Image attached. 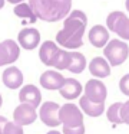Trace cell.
I'll return each mask as SVG.
<instances>
[{
  "mask_svg": "<svg viewBox=\"0 0 129 134\" xmlns=\"http://www.w3.org/2000/svg\"><path fill=\"white\" fill-rule=\"evenodd\" d=\"M85 97L95 104H105L108 90L105 84L99 79H89L85 85Z\"/></svg>",
  "mask_w": 129,
  "mask_h": 134,
  "instance_id": "obj_6",
  "label": "cell"
},
{
  "mask_svg": "<svg viewBox=\"0 0 129 134\" xmlns=\"http://www.w3.org/2000/svg\"><path fill=\"white\" fill-rule=\"evenodd\" d=\"M60 124L66 128H76L83 125V114L79 107L75 104H65L59 110Z\"/></svg>",
  "mask_w": 129,
  "mask_h": 134,
  "instance_id": "obj_5",
  "label": "cell"
},
{
  "mask_svg": "<svg viewBox=\"0 0 129 134\" xmlns=\"http://www.w3.org/2000/svg\"><path fill=\"white\" fill-rule=\"evenodd\" d=\"M120 120H122V122L129 125V99L122 104V108H120Z\"/></svg>",
  "mask_w": 129,
  "mask_h": 134,
  "instance_id": "obj_25",
  "label": "cell"
},
{
  "mask_svg": "<svg viewBox=\"0 0 129 134\" xmlns=\"http://www.w3.org/2000/svg\"><path fill=\"white\" fill-rule=\"evenodd\" d=\"M46 134H62L60 131H54V130H52V131H49V133H46Z\"/></svg>",
  "mask_w": 129,
  "mask_h": 134,
  "instance_id": "obj_29",
  "label": "cell"
},
{
  "mask_svg": "<svg viewBox=\"0 0 129 134\" xmlns=\"http://www.w3.org/2000/svg\"><path fill=\"white\" fill-rule=\"evenodd\" d=\"M3 134H24V131H23V127L17 125L14 121H7L4 125Z\"/></svg>",
  "mask_w": 129,
  "mask_h": 134,
  "instance_id": "obj_23",
  "label": "cell"
},
{
  "mask_svg": "<svg viewBox=\"0 0 129 134\" xmlns=\"http://www.w3.org/2000/svg\"><path fill=\"white\" fill-rule=\"evenodd\" d=\"M2 104H3V98H2V95H0V107H2Z\"/></svg>",
  "mask_w": 129,
  "mask_h": 134,
  "instance_id": "obj_32",
  "label": "cell"
},
{
  "mask_svg": "<svg viewBox=\"0 0 129 134\" xmlns=\"http://www.w3.org/2000/svg\"><path fill=\"white\" fill-rule=\"evenodd\" d=\"M3 84L9 90H17L23 84V74L17 66H9L3 72Z\"/></svg>",
  "mask_w": 129,
  "mask_h": 134,
  "instance_id": "obj_14",
  "label": "cell"
},
{
  "mask_svg": "<svg viewBox=\"0 0 129 134\" xmlns=\"http://www.w3.org/2000/svg\"><path fill=\"white\" fill-rule=\"evenodd\" d=\"M120 108H122V102H115L106 110V117L110 122L113 124H122L120 120Z\"/></svg>",
  "mask_w": 129,
  "mask_h": 134,
  "instance_id": "obj_21",
  "label": "cell"
},
{
  "mask_svg": "<svg viewBox=\"0 0 129 134\" xmlns=\"http://www.w3.org/2000/svg\"><path fill=\"white\" fill-rule=\"evenodd\" d=\"M14 15L17 16V18L20 19H24V20H29V22H36L37 18L36 15L33 13V10H32V7L29 6V3H20V4H16L13 9Z\"/></svg>",
  "mask_w": 129,
  "mask_h": 134,
  "instance_id": "obj_20",
  "label": "cell"
},
{
  "mask_svg": "<svg viewBox=\"0 0 129 134\" xmlns=\"http://www.w3.org/2000/svg\"><path fill=\"white\" fill-rule=\"evenodd\" d=\"M4 7V0H0V9H3Z\"/></svg>",
  "mask_w": 129,
  "mask_h": 134,
  "instance_id": "obj_31",
  "label": "cell"
},
{
  "mask_svg": "<svg viewBox=\"0 0 129 134\" xmlns=\"http://www.w3.org/2000/svg\"><path fill=\"white\" fill-rule=\"evenodd\" d=\"M89 42L95 48H105L109 42V30L102 25H95L89 30Z\"/></svg>",
  "mask_w": 129,
  "mask_h": 134,
  "instance_id": "obj_15",
  "label": "cell"
},
{
  "mask_svg": "<svg viewBox=\"0 0 129 134\" xmlns=\"http://www.w3.org/2000/svg\"><path fill=\"white\" fill-rule=\"evenodd\" d=\"M86 68V58L80 52H69V65L67 71L72 74H80Z\"/></svg>",
  "mask_w": 129,
  "mask_h": 134,
  "instance_id": "obj_19",
  "label": "cell"
},
{
  "mask_svg": "<svg viewBox=\"0 0 129 134\" xmlns=\"http://www.w3.org/2000/svg\"><path fill=\"white\" fill-rule=\"evenodd\" d=\"M125 6H126V10L129 12V0H126V2H125Z\"/></svg>",
  "mask_w": 129,
  "mask_h": 134,
  "instance_id": "obj_30",
  "label": "cell"
},
{
  "mask_svg": "<svg viewBox=\"0 0 129 134\" xmlns=\"http://www.w3.org/2000/svg\"><path fill=\"white\" fill-rule=\"evenodd\" d=\"M65 82V78H63L62 74H59L57 71L49 69L46 72H43L40 75V85H42L45 90L49 91H54V90H60Z\"/></svg>",
  "mask_w": 129,
  "mask_h": 134,
  "instance_id": "obj_12",
  "label": "cell"
},
{
  "mask_svg": "<svg viewBox=\"0 0 129 134\" xmlns=\"http://www.w3.org/2000/svg\"><path fill=\"white\" fill-rule=\"evenodd\" d=\"M40 99H42V94H40V90L36 87V85H24L22 87L19 92V101L20 104H27L32 105L33 108H37L40 105Z\"/></svg>",
  "mask_w": 129,
  "mask_h": 134,
  "instance_id": "obj_11",
  "label": "cell"
},
{
  "mask_svg": "<svg viewBox=\"0 0 129 134\" xmlns=\"http://www.w3.org/2000/svg\"><path fill=\"white\" fill-rule=\"evenodd\" d=\"M9 3H11V4H20V3H23V0H7Z\"/></svg>",
  "mask_w": 129,
  "mask_h": 134,
  "instance_id": "obj_28",
  "label": "cell"
},
{
  "mask_svg": "<svg viewBox=\"0 0 129 134\" xmlns=\"http://www.w3.org/2000/svg\"><path fill=\"white\" fill-rule=\"evenodd\" d=\"M105 59L110 66L122 65L129 56V46L126 42L120 39H110L105 48H103Z\"/></svg>",
  "mask_w": 129,
  "mask_h": 134,
  "instance_id": "obj_3",
  "label": "cell"
},
{
  "mask_svg": "<svg viewBox=\"0 0 129 134\" xmlns=\"http://www.w3.org/2000/svg\"><path fill=\"white\" fill-rule=\"evenodd\" d=\"M20 56V46L16 41L6 39L0 42V66L13 64Z\"/></svg>",
  "mask_w": 129,
  "mask_h": 134,
  "instance_id": "obj_8",
  "label": "cell"
},
{
  "mask_svg": "<svg viewBox=\"0 0 129 134\" xmlns=\"http://www.w3.org/2000/svg\"><path fill=\"white\" fill-rule=\"evenodd\" d=\"M89 71L96 78H106L110 74V65L108 64V61L105 58L96 56L89 62Z\"/></svg>",
  "mask_w": 129,
  "mask_h": 134,
  "instance_id": "obj_17",
  "label": "cell"
},
{
  "mask_svg": "<svg viewBox=\"0 0 129 134\" xmlns=\"http://www.w3.org/2000/svg\"><path fill=\"white\" fill-rule=\"evenodd\" d=\"M17 42L19 46L26 51L36 49L40 43V32L34 27H24L17 35Z\"/></svg>",
  "mask_w": 129,
  "mask_h": 134,
  "instance_id": "obj_10",
  "label": "cell"
},
{
  "mask_svg": "<svg viewBox=\"0 0 129 134\" xmlns=\"http://www.w3.org/2000/svg\"><path fill=\"white\" fill-rule=\"evenodd\" d=\"M6 122H7V120H6L3 115H0V134H3V131H4V125H6Z\"/></svg>",
  "mask_w": 129,
  "mask_h": 134,
  "instance_id": "obj_27",
  "label": "cell"
},
{
  "mask_svg": "<svg viewBox=\"0 0 129 134\" xmlns=\"http://www.w3.org/2000/svg\"><path fill=\"white\" fill-rule=\"evenodd\" d=\"M106 29L115 32L120 39L129 41V18L122 12H110L106 18Z\"/></svg>",
  "mask_w": 129,
  "mask_h": 134,
  "instance_id": "obj_4",
  "label": "cell"
},
{
  "mask_svg": "<svg viewBox=\"0 0 129 134\" xmlns=\"http://www.w3.org/2000/svg\"><path fill=\"white\" fill-rule=\"evenodd\" d=\"M37 113L36 108L27 104H19L13 111V120L17 125L23 127V125H30L36 121Z\"/></svg>",
  "mask_w": 129,
  "mask_h": 134,
  "instance_id": "obj_9",
  "label": "cell"
},
{
  "mask_svg": "<svg viewBox=\"0 0 129 134\" xmlns=\"http://www.w3.org/2000/svg\"><path fill=\"white\" fill-rule=\"evenodd\" d=\"M29 6L37 19L45 22H59L70 13L72 0H29Z\"/></svg>",
  "mask_w": 129,
  "mask_h": 134,
  "instance_id": "obj_2",
  "label": "cell"
},
{
  "mask_svg": "<svg viewBox=\"0 0 129 134\" xmlns=\"http://www.w3.org/2000/svg\"><path fill=\"white\" fill-rule=\"evenodd\" d=\"M59 92L66 99H75L82 94V84L75 78H65V82L59 90Z\"/></svg>",
  "mask_w": 129,
  "mask_h": 134,
  "instance_id": "obj_16",
  "label": "cell"
},
{
  "mask_svg": "<svg viewBox=\"0 0 129 134\" xmlns=\"http://www.w3.org/2000/svg\"><path fill=\"white\" fill-rule=\"evenodd\" d=\"M63 134H85V125H80V127H76V128L63 127Z\"/></svg>",
  "mask_w": 129,
  "mask_h": 134,
  "instance_id": "obj_26",
  "label": "cell"
},
{
  "mask_svg": "<svg viewBox=\"0 0 129 134\" xmlns=\"http://www.w3.org/2000/svg\"><path fill=\"white\" fill-rule=\"evenodd\" d=\"M59 51H60V48L57 46L54 42L46 41V42L42 43V46H40V49H39V58H40V61H42L45 65H47V66H53L54 59H56Z\"/></svg>",
  "mask_w": 129,
  "mask_h": 134,
  "instance_id": "obj_13",
  "label": "cell"
},
{
  "mask_svg": "<svg viewBox=\"0 0 129 134\" xmlns=\"http://www.w3.org/2000/svg\"><path fill=\"white\" fill-rule=\"evenodd\" d=\"M88 25V16L82 10H72L63 22V29L56 35V42L66 49H77L83 45V33Z\"/></svg>",
  "mask_w": 129,
  "mask_h": 134,
  "instance_id": "obj_1",
  "label": "cell"
},
{
  "mask_svg": "<svg viewBox=\"0 0 129 134\" xmlns=\"http://www.w3.org/2000/svg\"><path fill=\"white\" fill-rule=\"evenodd\" d=\"M79 107L89 117H99L105 113V104H95V102L89 101L86 97H80Z\"/></svg>",
  "mask_w": 129,
  "mask_h": 134,
  "instance_id": "obj_18",
  "label": "cell"
},
{
  "mask_svg": "<svg viewBox=\"0 0 129 134\" xmlns=\"http://www.w3.org/2000/svg\"><path fill=\"white\" fill-rule=\"evenodd\" d=\"M67 65H69V51L60 49L56 59H54L53 68H56V69H67Z\"/></svg>",
  "mask_w": 129,
  "mask_h": 134,
  "instance_id": "obj_22",
  "label": "cell"
},
{
  "mask_svg": "<svg viewBox=\"0 0 129 134\" xmlns=\"http://www.w3.org/2000/svg\"><path fill=\"white\" fill-rule=\"evenodd\" d=\"M119 90L122 91V94H125L126 97H129V74L123 75L119 81Z\"/></svg>",
  "mask_w": 129,
  "mask_h": 134,
  "instance_id": "obj_24",
  "label": "cell"
},
{
  "mask_svg": "<svg viewBox=\"0 0 129 134\" xmlns=\"http://www.w3.org/2000/svg\"><path fill=\"white\" fill-rule=\"evenodd\" d=\"M59 110H60V105L57 102H53V101L43 102L39 110V117L42 120V122L47 127H57L60 124Z\"/></svg>",
  "mask_w": 129,
  "mask_h": 134,
  "instance_id": "obj_7",
  "label": "cell"
}]
</instances>
